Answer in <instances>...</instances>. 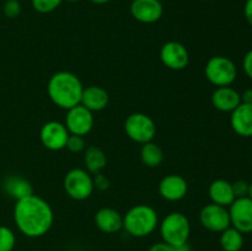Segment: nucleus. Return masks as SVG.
Returning <instances> with one entry per match:
<instances>
[{"instance_id": "nucleus-19", "label": "nucleus", "mask_w": 252, "mask_h": 251, "mask_svg": "<svg viewBox=\"0 0 252 251\" xmlns=\"http://www.w3.org/2000/svg\"><path fill=\"white\" fill-rule=\"evenodd\" d=\"M209 198L212 203L219 204L223 207H229L235 201V194H234L233 185L226 180L218 179L214 180L208 188Z\"/></svg>"}, {"instance_id": "nucleus-24", "label": "nucleus", "mask_w": 252, "mask_h": 251, "mask_svg": "<svg viewBox=\"0 0 252 251\" xmlns=\"http://www.w3.org/2000/svg\"><path fill=\"white\" fill-rule=\"evenodd\" d=\"M16 245L15 233L6 225H0V251H12Z\"/></svg>"}, {"instance_id": "nucleus-18", "label": "nucleus", "mask_w": 252, "mask_h": 251, "mask_svg": "<svg viewBox=\"0 0 252 251\" xmlns=\"http://www.w3.org/2000/svg\"><path fill=\"white\" fill-rule=\"evenodd\" d=\"M108 101L110 96L105 89L97 85H91L84 88L80 103L91 112H98L107 107Z\"/></svg>"}, {"instance_id": "nucleus-36", "label": "nucleus", "mask_w": 252, "mask_h": 251, "mask_svg": "<svg viewBox=\"0 0 252 251\" xmlns=\"http://www.w3.org/2000/svg\"><path fill=\"white\" fill-rule=\"evenodd\" d=\"M249 197L252 199V181L250 182V188H249Z\"/></svg>"}, {"instance_id": "nucleus-17", "label": "nucleus", "mask_w": 252, "mask_h": 251, "mask_svg": "<svg viewBox=\"0 0 252 251\" xmlns=\"http://www.w3.org/2000/svg\"><path fill=\"white\" fill-rule=\"evenodd\" d=\"M95 224L102 233L115 234L123 229V216L110 207L100 208L95 214Z\"/></svg>"}, {"instance_id": "nucleus-27", "label": "nucleus", "mask_w": 252, "mask_h": 251, "mask_svg": "<svg viewBox=\"0 0 252 251\" xmlns=\"http://www.w3.org/2000/svg\"><path fill=\"white\" fill-rule=\"evenodd\" d=\"M5 16L10 17V19H15L21 14V4L19 0H6L2 7Z\"/></svg>"}, {"instance_id": "nucleus-3", "label": "nucleus", "mask_w": 252, "mask_h": 251, "mask_svg": "<svg viewBox=\"0 0 252 251\" xmlns=\"http://www.w3.org/2000/svg\"><path fill=\"white\" fill-rule=\"evenodd\" d=\"M159 225V216L152 206L137 204L123 216V229L134 238L150 235Z\"/></svg>"}, {"instance_id": "nucleus-30", "label": "nucleus", "mask_w": 252, "mask_h": 251, "mask_svg": "<svg viewBox=\"0 0 252 251\" xmlns=\"http://www.w3.org/2000/svg\"><path fill=\"white\" fill-rule=\"evenodd\" d=\"M243 69L244 73L246 74V76L252 79V49H250V51L244 56Z\"/></svg>"}, {"instance_id": "nucleus-33", "label": "nucleus", "mask_w": 252, "mask_h": 251, "mask_svg": "<svg viewBox=\"0 0 252 251\" xmlns=\"http://www.w3.org/2000/svg\"><path fill=\"white\" fill-rule=\"evenodd\" d=\"M241 95V102L243 103H250L252 105V89H246Z\"/></svg>"}, {"instance_id": "nucleus-32", "label": "nucleus", "mask_w": 252, "mask_h": 251, "mask_svg": "<svg viewBox=\"0 0 252 251\" xmlns=\"http://www.w3.org/2000/svg\"><path fill=\"white\" fill-rule=\"evenodd\" d=\"M244 15L249 25L252 26V0H246L245 6H244Z\"/></svg>"}, {"instance_id": "nucleus-11", "label": "nucleus", "mask_w": 252, "mask_h": 251, "mask_svg": "<svg viewBox=\"0 0 252 251\" xmlns=\"http://www.w3.org/2000/svg\"><path fill=\"white\" fill-rule=\"evenodd\" d=\"M231 226L243 234L252 233V199L250 197L235 198L229 206Z\"/></svg>"}, {"instance_id": "nucleus-1", "label": "nucleus", "mask_w": 252, "mask_h": 251, "mask_svg": "<svg viewBox=\"0 0 252 251\" xmlns=\"http://www.w3.org/2000/svg\"><path fill=\"white\" fill-rule=\"evenodd\" d=\"M14 221L19 231L27 238H41L51 230L54 213L51 204L37 194L16 201Z\"/></svg>"}, {"instance_id": "nucleus-16", "label": "nucleus", "mask_w": 252, "mask_h": 251, "mask_svg": "<svg viewBox=\"0 0 252 251\" xmlns=\"http://www.w3.org/2000/svg\"><path fill=\"white\" fill-rule=\"evenodd\" d=\"M212 103L221 112H233L241 103V95L231 86H220L212 94Z\"/></svg>"}, {"instance_id": "nucleus-20", "label": "nucleus", "mask_w": 252, "mask_h": 251, "mask_svg": "<svg viewBox=\"0 0 252 251\" xmlns=\"http://www.w3.org/2000/svg\"><path fill=\"white\" fill-rule=\"evenodd\" d=\"M4 189L11 198L15 201L29 197L33 194V187H32L31 182L27 181L26 179L21 176H9L4 181Z\"/></svg>"}, {"instance_id": "nucleus-25", "label": "nucleus", "mask_w": 252, "mask_h": 251, "mask_svg": "<svg viewBox=\"0 0 252 251\" xmlns=\"http://www.w3.org/2000/svg\"><path fill=\"white\" fill-rule=\"evenodd\" d=\"M63 0H31L32 7L39 14H48L54 11Z\"/></svg>"}, {"instance_id": "nucleus-28", "label": "nucleus", "mask_w": 252, "mask_h": 251, "mask_svg": "<svg viewBox=\"0 0 252 251\" xmlns=\"http://www.w3.org/2000/svg\"><path fill=\"white\" fill-rule=\"evenodd\" d=\"M234 189V194L236 198L249 196V188H250V182L244 181V180H238L235 182H231Z\"/></svg>"}, {"instance_id": "nucleus-21", "label": "nucleus", "mask_w": 252, "mask_h": 251, "mask_svg": "<svg viewBox=\"0 0 252 251\" xmlns=\"http://www.w3.org/2000/svg\"><path fill=\"white\" fill-rule=\"evenodd\" d=\"M84 162H85L86 170L90 174L95 175L105 169L106 164H107V157H106V154L101 148L91 145V147L85 148Z\"/></svg>"}, {"instance_id": "nucleus-31", "label": "nucleus", "mask_w": 252, "mask_h": 251, "mask_svg": "<svg viewBox=\"0 0 252 251\" xmlns=\"http://www.w3.org/2000/svg\"><path fill=\"white\" fill-rule=\"evenodd\" d=\"M148 251H174V246L169 245L164 241H159V243L153 244Z\"/></svg>"}, {"instance_id": "nucleus-13", "label": "nucleus", "mask_w": 252, "mask_h": 251, "mask_svg": "<svg viewBox=\"0 0 252 251\" xmlns=\"http://www.w3.org/2000/svg\"><path fill=\"white\" fill-rule=\"evenodd\" d=\"M130 14L142 24H154L162 17L164 7L160 0H133Z\"/></svg>"}, {"instance_id": "nucleus-8", "label": "nucleus", "mask_w": 252, "mask_h": 251, "mask_svg": "<svg viewBox=\"0 0 252 251\" xmlns=\"http://www.w3.org/2000/svg\"><path fill=\"white\" fill-rule=\"evenodd\" d=\"M199 221L202 225L213 233H221L231 225L228 207L216 203L206 204L199 212Z\"/></svg>"}, {"instance_id": "nucleus-14", "label": "nucleus", "mask_w": 252, "mask_h": 251, "mask_svg": "<svg viewBox=\"0 0 252 251\" xmlns=\"http://www.w3.org/2000/svg\"><path fill=\"white\" fill-rule=\"evenodd\" d=\"M189 191V184L181 175L170 174L162 177L159 184V193L164 199L177 202L185 198Z\"/></svg>"}, {"instance_id": "nucleus-2", "label": "nucleus", "mask_w": 252, "mask_h": 251, "mask_svg": "<svg viewBox=\"0 0 252 251\" xmlns=\"http://www.w3.org/2000/svg\"><path fill=\"white\" fill-rule=\"evenodd\" d=\"M84 86L80 79L70 71H57L49 78L47 94L52 102L63 110H69L79 105Z\"/></svg>"}, {"instance_id": "nucleus-12", "label": "nucleus", "mask_w": 252, "mask_h": 251, "mask_svg": "<svg viewBox=\"0 0 252 251\" xmlns=\"http://www.w3.org/2000/svg\"><path fill=\"white\" fill-rule=\"evenodd\" d=\"M160 59L166 68L182 70L189 65V54L186 47L176 41H169L160 49Z\"/></svg>"}, {"instance_id": "nucleus-6", "label": "nucleus", "mask_w": 252, "mask_h": 251, "mask_svg": "<svg viewBox=\"0 0 252 251\" xmlns=\"http://www.w3.org/2000/svg\"><path fill=\"white\" fill-rule=\"evenodd\" d=\"M126 134L133 142L145 144L153 142L157 134V125L150 116L142 112H134L125 121Z\"/></svg>"}, {"instance_id": "nucleus-26", "label": "nucleus", "mask_w": 252, "mask_h": 251, "mask_svg": "<svg viewBox=\"0 0 252 251\" xmlns=\"http://www.w3.org/2000/svg\"><path fill=\"white\" fill-rule=\"evenodd\" d=\"M66 149L71 153H80L83 150H85V139L81 135H75V134H69L68 140H66Z\"/></svg>"}, {"instance_id": "nucleus-35", "label": "nucleus", "mask_w": 252, "mask_h": 251, "mask_svg": "<svg viewBox=\"0 0 252 251\" xmlns=\"http://www.w3.org/2000/svg\"><path fill=\"white\" fill-rule=\"evenodd\" d=\"M91 2H94V4L96 5H103V4H107V2H110L111 0H90Z\"/></svg>"}, {"instance_id": "nucleus-10", "label": "nucleus", "mask_w": 252, "mask_h": 251, "mask_svg": "<svg viewBox=\"0 0 252 251\" xmlns=\"http://www.w3.org/2000/svg\"><path fill=\"white\" fill-rule=\"evenodd\" d=\"M70 133L66 129L64 123L58 121H49L42 126L39 130V139L46 149L58 152L65 148Z\"/></svg>"}, {"instance_id": "nucleus-9", "label": "nucleus", "mask_w": 252, "mask_h": 251, "mask_svg": "<svg viewBox=\"0 0 252 251\" xmlns=\"http://www.w3.org/2000/svg\"><path fill=\"white\" fill-rule=\"evenodd\" d=\"M94 123H95V120H94L93 112L84 107L81 103L66 110L64 125H65L66 129L70 134L84 137L91 132Z\"/></svg>"}, {"instance_id": "nucleus-22", "label": "nucleus", "mask_w": 252, "mask_h": 251, "mask_svg": "<svg viewBox=\"0 0 252 251\" xmlns=\"http://www.w3.org/2000/svg\"><path fill=\"white\" fill-rule=\"evenodd\" d=\"M219 244L223 251H240L244 246V234L230 225L220 233Z\"/></svg>"}, {"instance_id": "nucleus-37", "label": "nucleus", "mask_w": 252, "mask_h": 251, "mask_svg": "<svg viewBox=\"0 0 252 251\" xmlns=\"http://www.w3.org/2000/svg\"><path fill=\"white\" fill-rule=\"evenodd\" d=\"M65 1H69V2H76V1H80V0H65Z\"/></svg>"}, {"instance_id": "nucleus-34", "label": "nucleus", "mask_w": 252, "mask_h": 251, "mask_svg": "<svg viewBox=\"0 0 252 251\" xmlns=\"http://www.w3.org/2000/svg\"><path fill=\"white\" fill-rule=\"evenodd\" d=\"M174 251H192V249H191V246H189V243H185V244H182V245L175 246Z\"/></svg>"}, {"instance_id": "nucleus-29", "label": "nucleus", "mask_w": 252, "mask_h": 251, "mask_svg": "<svg viewBox=\"0 0 252 251\" xmlns=\"http://www.w3.org/2000/svg\"><path fill=\"white\" fill-rule=\"evenodd\" d=\"M93 181H94V187L97 188L98 191H106V189L110 188V180L106 175H103L102 172H97V174L94 175L93 177Z\"/></svg>"}, {"instance_id": "nucleus-15", "label": "nucleus", "mask_w": 252, "mask_h": 251, "mask_svg": "<svg viewBox=\"0 0 252 251\" xmlns=\"http://www.w3.org/2000/svg\"><path fill=\"white\" fill-rule=\"evenodd\" d=\"M230 125L234 132L244 138L252 137V105L241 102L231 112Z\"/></svg>"}, {"instance_id": "nucleus-7", "label": "nucleus", "mask_w": 252, "mask_h": 251, "mask_svg": "<svg viewBox=\"0 0 252 251\" xmlns=\"http://www.w3.org/2000/svg\"><path fill=\"white\" fill-rule=\"evenodd\" d=\"M64 189L70 198L75 201L88 199L94 192V181L90 172L85 169L75 167L66 172L63 181Z\"/></svg>"}, {"instance_id": "nucleus-5", "label": "nucleus", "mask_w": 252, "mask_h": 251, "mask_svg": "<svg viewBox=\"0 0 252 251\" xmlns=\"http://www.w3.org/2000/svg\"><path fill=\"white\" fill-rule=\"evenodd\" d=\"M204 74L211 84L217 88L230 86L238 76V68L230 58L224 56H214L208 59L204 66Z\"/></svg>"}, {"instance_id": "nucleus-23", "label": "nucleus", "mask_w": 252, "mask_h": 251, "mask_svg": "<svg viewBox=\"0 0 252 251\" xmlns=\"http://www.w3.org/2000/svg\"><path fill=\"white\" fill-rule=\"evenodd\" d=\"M140 160L145 166L158 167L164 161V152L155 143H145V144H142V149H140Z\"/></svg>"}, {"instance_id": "nucleus-4", "label": "nucleus", "mask_w": 252, "mask_h": 251, "mask_svg": "<svg viewBox=\"0 0 252 251\" xmlns=\"http://www.w3.org/2000/svg\"><path fill=\"white\" fill-rule=\"evenodd\" d=\"M159 231L162 241L171 246L189 243L191 224L181 212H171L159 223Z\"/></svg>"}]
</instances>
